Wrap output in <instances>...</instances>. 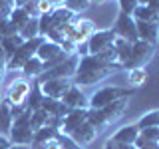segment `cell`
<instances>
[{
  "instance_id": "obj_23",
  "label": "cell",
  "mask_w": 159,
  "mask_h": 149,
  "mask_svg": "<svg viewBox=\"0 0 159 149\" xmlns=\"http://www.w3.org/2000/svg\"><path fill=\"white\" fill-rule=\"evenodd\" d=\"M22 74L26 78H32V79H38L40 76L44 74V62L40 58H36V56H32L28 60L26 64H24V68H22Z\"/></svg>"
},
{
  "instance_id": "obj_9",
  "label": "cell",
  "mask_w": 159,
  "mask_h": 149,
  "mask_svg": "<svg viewBox=\"0 0 159 149\" xmlns=\"http://www.w3.org/2000/svg\"><path fill=\"white\" fill-rule=\"evenodd\" d=\"M30 89H32V82H28L26 78H20L14 79L12 84L6 89V102L10 106H26L28 96H30Z\"/></svg>"
},
{
  "instance_id": "obj_2",
  "label": "cell",
  "mask_w": 159,
  "mask_h": 149,
  "mask_svg": "<svg viewBox=\"0 0 159 149\" xmlns=\"http://www.w3.org/2000/svg\"><path fill=\"white\" fill-rule=\"evenodd\" d=\"M137 89L135 88H123V86H103L96 89L92 96L88 97V107H103L107 103L119 102V99H129L131 96H135Z\"/></svg>"
},
{
  "instance_id": "obj_30",
  "label": "cell",
  "mask_w": 159,
  "mask_h": 149,
  "mask_svg": "<svg viewBox=\"0 0 159 149\" xmlns=\"http://www.w3.org/2000/svg\"><path fill=\"white\" fill-rule=\"evenodd\" d=\"M88 123H92L96 129H103V127L109 125L106 115H103V111L99 107L98 109L96 107H88Z\"/></svg>"
},
{
  "instance_id": "obj_20",
  "label": "cell",
  "mask_w": 159,
  "mask_h": 149,
  "mask_svg": "<svg viewBox=\"0 0 159 149\" xmlns=\"http://www.w3.org/2000/svg\"><path fill=\"white\" fill-rule=\"evenodd\" d=\"M78 14H74L72 10H68L66 6H56L50 12V18H52V28H60L62 30L66 24H70Z\"/></svg>"
},
{
  "instance_id": "obj_43",
  "label": "cell",
  "mask_w": 159,
  "mask_h": 149,
  "mask_svg": "<svg viewBox=\"0 0 159 149\" xmlns=\"http://www.w3.org/2000/svg\"><path fill=\"white\" fill-rule=\"evenodd\" d=\"M147 6H149V8H151L153 12H155L157 16H159V0H149V2H147Z\"/></svg>"
},
{
  "instance_id": "obj_46",
  "label": "cell",
  "mask_w": 159,
  "mask_h": 149,
  "mask_svg": "<svg viewBox=\"0 0 159 149\" xmlns=\"http://www.w3.org/2000/svg\"><path fill=\"white\" fill-rule=\"evenodd\" d=\"M48 2L52 4L54 8H56V6H64V0H48Z\"/></svg>"
},
{
  "instance_id": "obj_18",
  "label": "cell",
  "mask_w": 159,
  "mask_h": 149,
  "mask_svg": "<svg viewBox=\"0 0 159 149\" xmlns=\"http://www.w3.org/2000/svg\"><path fill=\"white\" fill-rule=\"evenodd\" d=\"M127 106H129L127 99H119V102L107 103V106H103V107H99V109L103 111V115H106L107 123H116L117 119H121L123 113L127 111Z\"/></svg>"
},
{
  "instance_id": "obj_1",
  "label": "cell",
  "mask_w": 159,
  "mask_h": 149,
  "mask_svg": "<svg viewBox=\"0 0 159 149\" xmlns=\"http://www.w3.org/2000/svg\"><path fill=\"white\" fill-rule=\"evenodd\" d=\"M111 72L113 70L106 66V64L102 62L98 56H82L80 58V64H78V70H76V74H74V78H72V82H74V86H82V88H86V86H96V84L99 82H103L107 76H111Z\"/></svg>"
},
{
  "instance_id": "obj_5",
  "label": "cell",
  "mask_w": 159,
  "mask_h": 149,
  "mask_svg": "<svg viewBox=\"0 0 159 149\" xmlns=\"http://www.w3.org/2000/svg\"><path fill=\"white\" fill-rule=\"evenodd\" d=\"M42 42H44L42 36L32 38V40H24L22 46H20L16 52H14L12 56L6 60V72H16V70H20V72H22L24 64H26L32 56H36V50H38V46H40Z\"/></svg>"
},
{
  "instance_id": "obj_14",
  "label": "cell",
  "mask_w": 159,
  "mask_h": 149,
  "mask_svg": "<svg viewBox=\"0 0 159 149\" xmlns=\"http://www.w3.org/2000/svg\"><path fill=\"white\" fill-rule=\"evenodd\" d=\"M68 109H86L88 107V96L82 92L78 86H72L64 93V97L60 99Z\"/></svg>"
},
{
  "instance_id": "obj_19",
  "label": "cell",
  "mask_w": 159,
  "mask_h": 149,
  "mask_svg": "<svg viewBox=\"0 0 159 149\" xmlns=\"http://www.w3.org/2000/svg\"><path fill=\"white\" fill-rule=\"evenodd\" d=\"M32 149H80V147H78L68 135H64V133H58L54 139H50V141H46V143L32 145Z\"/></svg>"
},
{
  "instance_id": "obj_37",
  "label": "cell",
  "mask_w": 159,
  "mask_h": 149,
  "mask_svg": "<svg viewBox=\"0 0 159 149\" xmlns=\"http://www.w3.org/2000/svg\"><path fill=\"white\" fill-rule=\"evenodd\" d=\"M117 4H119V12L129 14V16H131V14H133V10H135V8L139 6V2H137V0H117Z\"/></svg>"
},
{
  "instance_id": "obj_31",
  "label": "cell",
  "mask_w": 159,
  "mask_h": 149,
  "mask_svg": "<svg viewBox=\"0 0 159 149\" xmlns=\"http://www.w3.org/2000/svg\"><path fill=\"white\" fill-rule=\"evenodd\" d=\"M20 36L22 40H32V38H38L40 36V24H38V18H30L22 28H20Z\"/></svg>"
},
{
  "instance_id": "obj_29",
  "label": "cell",
  "mask_w": 159,
  "mask_h": 149,
  "mask_svg": "<svg viewBox=\"0 0 159 149\" xmlns=\"http://www.w3.org/2000/svg\"><path fill=\"white\" fill-rule=\"evenodd\" d=\"M58 129L56 127H52V125H44V127H40L38 131H34V141H32V145H40V143H46L50 141V139H54L58 135Z\"/></svg>"
},
{
  "instance_id": "obj_32",
  "label": "cell",
  "mask_w": 159,
  "mask_h": 149,
  "mask_svg": "<svg viewBox=\"0 0 159 149\" xmlns=\"http://www.w3.org/2000/svg\"><path fill=\"white\" fill-rule=\"evenodd\" d=\"M135 125H137L139 129H145V127H159V109H151V111L143 113V115L137 119Z\"/></svg>"
},
{
  "instance_id": "obj_39",
  "label": "cell",
  "mask_w": 159,
  "mask_h": 149,
  "mask_svg": "<svg viewBox=\"0 0 159 149\" xmlns=\"http://www.w3.org/2000/svg\"><path fill=\"white\" fill-rule=\"evenodd\" d=\"M135 147H137V149H159V143H153V141H145V139L137 137V141H135Z\"/></svg>"
},
{
  "instance_id": "obj_3",
  "label": "cell",
  "mask_w": 159,
  "mask_h": 149,
  "mask_svg": "<svg viewBox=\"0 0 159 149\" xmlns=\"http://www.w3.org/2000/svg\"><path fill=\"white\" fill-rule=\"evenodd\" d=\"M10 141L14 145H32L34 141V129L30 125V109H24L22 113L14 115L12 129L8 133Z\"/></svg>"
},
{
  "instance_id": "obj_26",
  "label": "cell",
  "mask_w": 159,
  "mask_h": 149,
  "mask_svg": "<svg viewBox=\"0 0 159 149\" xmlns=\"http://www.w3.org/2000/svg\"><path fill=\"white\" fill-rule=\"evenodd\" d=\"M42 102H44V93H42V89H40V84L34 79L32 89H30V96H28V102H26V107L30 109V111L40 109L42 107Z\"/></svg>"
},
{
  "instance_id": "obj_49",
  "label": "cell",
  "mask_w": 159,
  "mask_h": 149,
  "mask_svg": "<svg viewBox=\"0 0 159 149\" xmlns=\"http://www.w3.org/2000/svg\"><path fill=\"white\" fill-rule=\"evenodd\" d=\"M89 2H92V4H106L107 0H89Z\"/></svg>"
},
{
  "instance_id": "obj_36",
  "label": "cell",
  "mask_w": 159,
  "mask_h": 149,
  "mask_svg": "<svg viewBox=\"0 0 159 149\" xmlns=\"http://www.w3.org/2000/svg\"><path fill=\"white\" fill-rule=\"evenodd\" d=\"M12 34H18L16 28L12 26V22H10L8 18H0V38L4 36H12Z\"/></svg>"
},
{
  "instance_id": "obj_17",
  "label": "cell",
  "mask_w": 159,
  "mask_h": 149,
  "mask_svg": "<svg viewBox=\"0 0 159 149\" xmlns=\"http://www.w3.org/2000/svg\"><path fill=\"white\" fill-rule=\"evenodd\" d=\"M139 137V127L135 123H129V125H121L116 133H111V139L116 143H127V145H135Z\"/></svg>"
},
{
  "instance_id": "obj_38",
  "label": "cell",
  "mask_w": 159,
  "mask_h": 149,
  "mask_svg": "<svg viewBox=\"0 0 159 149\" xmlns=\"http://www.w3.org/2000/svg\"><path fill=\"white\" fill-rule=\"evenodd\" d=\"M103 149H137L135 145H127V143H116L111 137L106 141V145H103Z\"/></svg>"
},
{
  "instance_id": "obj_33",
  "label": "cell",
  "mask_w": 159,
  "mask_h": 149,
  "mask_svg": "<svg viewBox=\"0 0 159 149\" xmlns=\"http://www.w3.org/2000/svg\"><path fill=\"white\" fill-rule=\"evenodd\" d=\"M30 125H32L34 131H38L40 127L48 125V113L44 111L42 107H40V109H34V111H30Z\"/></svg>"
},
{
  "instance_id": "obj_7",
  "label": "cell",
  "mask_w": 159,
  "mask_h": 149,
  "mask_svg": "<svg viewBox=\"0 0 159 149\" xmlns=\"http://www.w3.org/2000/svg\"><path fill=\"white\" fill-rule=\"evenodd\" d=\"M155 48H157V46L147 44V42H143V40H135V42H131V56H129V62H127L125 70L145 68V64L153 58Z\"/></svg>"
},
{
  "instance_id": "obj_13",
  "label": "cell",
  "mask_w": 159,
  "mask_h": 149,
  "mask_svg": "<svg viewBox=\"0 0 159 149\" xmlns=\"http://www.w3.org/2000/svg\"><path fill=\"white\" fill-rule=\"evenodd\" d=\"M98 133H99V129H96L92 125V123H82L74 133H70V139H72L74 143L80 147V149H84V147H88V145H92L93 141H96V137H98Z\"/></svg>"
},
{
  "instance_id": "obj_27",
  "label": "cell",
  "mask_w": 159,
  "mask_h": 149,
  "mask_svg": "<svg viewBox=\"0 0 159 149\" xmlns=\"http://www.w3.org/2000/svg\"><path fill=\"white\" fill-rule=\"evenodd\" d=\"M30 18H32V16H30L24 8H20V6H14L12 10H10V14H8V20L12 22V26L16 28V32H20V28H22Z\"/></svg>"
},
{
  "instance_id": "obj_45",
  "label": "cell",
  "mask_w": 159,
  "mask_h": 149,
  "mask_svg": "<svg viewBox=\"0 0 159 149\" xmlns=\"http://www.w3.org/2000/svg\"><path fill=\"white\" fill-rule=\"evenodd\" d=\"M28 2H30V0H14V6H20V8H22V6H26Z\"/></svg>"
},
{
  "instance_id": "obj_22",
  "label": "cell",
  "mask_w": 159,
  "mask_h": 149,
  "mask_svg": "<svg viewBox=\"0 0 159 149\" xmlns=\"http://www.w3.org/2000/svg\"><path fill=\"white\" fill-rule=\"evenodd\" d=\"M12 121H14L12 107L6 99H2V103H0V135H8L12 129Z\"/></svg>"
},
{
  "instance_id": "obj_24",
  "label": "cell",
  "mask_w": 159,
  "mask_h": 149,
  "mask_svg": "<svg viewBox=\"0 0 159 149\" xmlns=\"http://www.w3.org/2000/svg\"><path fill=\"white\" fill-rule=\"evenodd\" d=\"M127 82H129L131 88L137 89V88L145 86L149 82V72L145 68H133V70H129V74H127Z\"/></svg>"
},
{
  "instance_id": "obj_6",
  "label": "cell",
  "mask_w": 159,
  "mask_h": 149,
  "mask_svg": "<svg viewBox=\"0 0 159 149\" xmlns=\"http://www.w3.org/2000/svg\"><path fill=\"white\" fill-rule=\"evenodd\" d=\"M78 64H80V56L78 54H70V56L60 62L58 66L46 70L42 76L38 78V82H46V79H72L74 74L78 70Z\"/></svg>"
},
{
  "instance_id": "obj_15",
  "label": "cell",
  "mask_w": 159,
  "mask_h": 149,
  "mask_svg": "<svg viewBox=\"0 0 159 149\" xmlns=\"http://www.w3.org/2000/svg\"><path fill=\"white\" fill-rule=\"evenodd\" d=\"M135 28H137V40H143V42H147V44L157 46V42H159V24L139 22V20H135Z\"/></svg>"
},
{
  "instance_id": "obj_12",
  "label": "cell",
  "mask_w": 159,
  "mask_h": 149,
  "mask_svg": "<svg viewBox=\"0 0 159 149\" xmlns=\"http://www.w3.org/2000/svg\"><path fill=\"white\" fill-rule=\"evenodd\" d=\"M38 84H40V89H42L44 96L52 97V99H62L64 93L74 86L72 79H46V82H38Z\"/></svg>"
},
{
  "instance_id": "obj_41",
  "label": "cell",
  "mask_w": 159,
  "mask_h": 149,
  "mask_svg": "<svg viewBox=\"0 0 159 149\" xmlns=\"http://www.w3.org/2000/svg\"><path fill=\"white\" fill-rule=\"evenodd\" d=\"M14 6H8V4H2L0 2V18H8V14H10V10H12Z\"/></svg>"
},
{
  "instance_id": "obj_8",
  "label": "cell",
  "mask_w": 159,
  "mask_h": 149,
  "mask_svg": "<svg viewBox=\"0 0 159 149\" xmlns=\"http://www.w3.org/2000/svg\"><path fill=\"white\" fill-rule=\"evenodd\" d=\"M116 32H113L111 28H103V30H96V32L89 36V40L86 42V48H88V54L89 56H98V54H102L106 48L113 46V42H116Z\"/></svg>"
},
{
  "instance_id": "obj_40",
  "label": "cell",
  "mask_w": 159,
  "mask_h": 149,
  "mask_svg": "<svg viewBox=\"0 0 159 149\" xmlns=\"http://www.w3.org/2000/svg\"><path fill=\"white\" fill-rule=\"evenodd\" d=\"M54 10V6L48 2V0H38V14L42 16V14H50Z\"/></svg>"
},
{
  "instance_id": "obj_51",
  "label": "cell",
  "mask_w": 159,
  "mask_h": 149,
  "mask_svg": "<svg viewBox=\"0 0 159 149\" xmlns=\"http://www.w3.org/2000/svg\"><path fill=\"white\" fill-rule=\"evenodd\" d=\"M137 2H139V4H147L149 0H137Z\"/></svg>"
},
{
  "instance_id": "obj_10",
  "label": "cell",
  "mask_w": 159,
  "mask_h": 149,
  "mask_svg": "<svg viewBox=\"0 0 159 149\" xmlns=\"http://www.w3.org/2000/svg\"><path fill=\"white\" fill-rule=\"evenodd\" d=\"M111 30L116 32L117 38H123V40H127V42H135V40H137L135 20H133V16H129V14L119 12L117 18H116V24H113Z\"/></svg>"
},
{
  "instance_id": "obj_25",
  "label": "cell",
  "mask_w": 159,
  "mask_h": 149,
  "mask_svg": "<svg viewBox=\"0 0 159 149\" xmlns=\"http://www.w3.org/2000/svg\"><path fill=\"white\" fill-rule=\"evenodd\" d=\"M131 16H133V20H139V22H155V24H159V16L147 6V4H139V6L133 10Z\"/></svg>"
},
{
  "instance_id": "obj_16",
  "label": "cell",
  "mask_w": 159,
  "mask_h": 149,
  "mask_svg": "<svg viewBox=\"0 0 159 149\" xmlns=\"http://www.w3.org/2000/svg\"><path fill=\"white\" fill-rule=\"evenodd\" d=\"M62 54H66L62 50V46L56 44V42H52V40H46V38H44V42L40 44L38 50H36V58H40L44 64H48V62H52V60L60 58Z\"/></svg>"
},
{
  "instance_id": "obj_4",
  "label": "cell",
  "mask_w": 159,
  "mask_h": 149,
  "mask_svg": "<svg viewBox=\"0 0 159 149\" xmlns=\"http://www.w3.org/2000/svg\"><path fill=\"white\" fill-rule=\"evenodd\" d=\"M93 32H96V26H93L92 20H88V18H78V16L74 18L70 24H66V26L62 28L64 40L74 42L76 46H80V44H86Z\"/></svg>"
},
{
  "instance_id": "obj_48",
  "label": "cell",
  "mask_w": 159,
  "mask_h": 149,
  "mask_svg": "<svg viewBox=\"0 0 159 149\" xmlns=\"http://www.w3.org/2000/svg\"><path fill=\"white\" fill-rule=\"evenodd\" d=\"M4 72H6V66L0 64V82H2V78H4Z\"/></svg>"
},
{
  "instance_id": "obj_53",
  "label": "cell",
  "mask_w": 159,
  "mask_h": 149,
  "mask_svg": "<svg viewBox=\"0 0 159 149\" xmlns=\"http://www.w3.org/2000/svg\"><path fill=\"white\" fill-rule=\"evenodd\" d=\"M157 129H159V127H157Z\"/></svg>"
},
{
  "instance_id": "obj_35",
  "label": "cell",
  "mask_w": 159,
  "mask_h": 149,
  "mask_svg": "<svg viewBox=\"0 0 159 149\" xmlns=\"http://www.w3.org/2000/svg\"><path fill=\"white\" fill-rule=\"evenodd\" d=\"M139 137L145 139V141L159 143V129H157V127H145V129H139Z\"/></svg>"
},
{
  "instance_id": "obj_50",
  "label": "cell",
  "mask_w": 159,
  "mask_h": 149,
  "mask_svg": "<svg viewBox=\"0 0 159 149\" xmlns=\"http://www.w3.org/2000/svg\"><path fill=\"white\" fill-rule=\"evenodd\" d=\"M2 4H8V6H14V0H0Z\"/></svg>"
},
{
  "instance_id": "obj_47",
  "label": "cell",
  "mask_w": 159,
  "mask_h": 149,
  "mask_svg": "<svg viewBox=\"0 0 159 149\" xmlns=\"http://www.w3.org/2000/svg\"><path fill=\"white\" fill-rule=\"evenodd\" d=\"M10 149H32V145H10Z\"/></svg>"
},
{
  "instance_id": "obj_42",
  "label": "cell",
  "mask_w": 159,
  "mask_h": 149,
  "mask_svg": "<svg viewBox=\"0 0 159 149\" xmlns=\"http://www.w3.org/2000/svg\"><path fill=\"white\" fill-rule=\"evenodd\" d=\"M12 145V141H10L8 135H0V149H10Z\"/></svg>"
},
{
  "instance_id": "obj_34",
  "label": "cell",
  "mask_w": 159,
  "mask_h": 149,
  "mask_svg": "<svg viewBox=\"0 0 159 149\" xmlns=\"http://www.w3.org/2000/svg\"><path fill=\"white\" fill-rule=\"evenodd\" d=\"M64 6L80 16V12H86V10L92 6V2H89V0H64Z\"/></svg>"
},
{
  "instance_id": "obj_11",
  "label": "cell",
  "mask_w": 159,
  "mask_h": 149,
  "mask_svg": "<svg viewBox=\"0 0 159 149\" xmlns=\"http://www.w3.org/2000/svg\"><path fill=\"white\" fill-rule=\"evenodd\" d=\"M86 121H88V107L86 109H70L66 115H64L58 131L64 133V135H70V133H74L82 123H86Z\"/></svg>"
},
{
  "instance_id": "obj_44",
  "label": "cell",
  "mask_w": 159,
  "mask_h": 149,
  "mask_svg": "<svg viewBox=\"0 0 159 149\" xmlns=\"http://www.w3.org/2000/svg\"><path fill=\"white\" fill-rule=\"evenodd\" d=\"M6 52H4V48H2V44H0V64H4V66H6Z\"/></svg>"
},
{
  "instance_id": "obj_52",
  "label": "cell",
  "mask_w": 159,
  "mask_h": 149,
  "mask_svg": "<svg viewBox=\"0 0 159 149\" xmlns=\"http://www.w3.org/2000/svg\"><path fill=\"white\" fill-rule=\"evenodd\" d=\"M157 46H159V42H157Z\"/></svg>"
},
{
  "instance_id": "obj_21",
  "label": "cell",
  "mask_w": 159,
  "mask_h": 149,
  "mask_svg": "<svg viewBox=\"0 0 159 149\" xmlns=\"http://www.w3.org/2000/svg\"><path fill=\"white\" fill-rule=\"evenodd\" d=\"M113 48H116V52H117L119 70H125L127 62H129V56H131V42H127V40H123V38H116Z\"/></svg>"
},
{
  "instance_id": "obj_28",
  "label": "cell",
  "mask_w": 159,
  "mask_h": 149,
  "mask_svg": "<svg viewBox=\"0 0 159 149\" xmlns=\"http://www.w3.org/2000/svg\"><path fill=\"white\" fill-rule=\"evenodd\" d=\"M0 44H2V48H4V52H6V58H10L16 50L24 44V40L20 34H12V36H4V38H0Z\"/></svg>"
}]
</instances>
